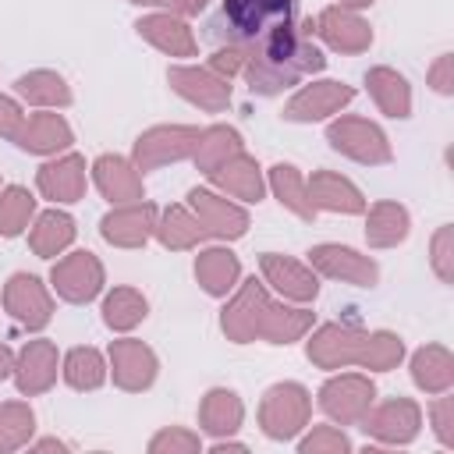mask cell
Listing matches in <instances>:
<instances>
[{
  "instance_id": "obj_1",
  "label": "cell",
  "mask_w": 454,
  "mask_h": 454,
  "mask_svg": "<svg viewBox=\"0 0 454 454\" xmlns=\"http://www.w3.org/2000/svg\"><path fill=\"white\" fill-rule=\"evenodd\" d=\"M323 67H326V57L312 43V18H309L301 25L284 21V25L270 28L262 39L248 43L241 74H245L252 96H280Z\"/></svg>"
},
{
  "instance_id": "obj_2",
  "label": "cell",
  "mask_w": 454,
  "mask_h": 454,
  "mask_svg": "<svg viewBox=\"0 0 454 454\" xmlns=\"http://www.w3.org/2000/svg\"><path fill=\"white\" fill-rule=\"evenodd\" d=\"M294 7L298 0H223L216 21H213V35L234 46H248L255 39H262L270 28L294 21Z\"/></svg>"
},
{
  "instance_id": "obj_3",
  "label": "cell",
  "mask_w": 454,
  "mask_h": 454,
  "mask_svg": "<svg viewBox=\"0 0 454 454\" xmlns=\"http://www.w3.org/2000/svg\"><path fill=\"white\" fill-rule=\"evenodd\" d=\"M309 419H312V394L294 380L273 383L259 401V429L266 440L277 443L298 440Z\"/></svg>"
},
{
  "instance_id": "obj_4",
  "label": "cell",
  "mask_w": 454,
  "mask_h": 454,
  "mask_svg": "<svg viewBox=\"0 0 454 454\" xmlns=\"http://www.w3.org/2000/svg\"><path fill=\"white\" fill-rule=\"evenodd\" d=\"M326 142L333 153L362 163V167H383L394 160V145L387 138V131L369 121V117H355V114H337L326 124Z\"/></svg>"
},
{
  "instance_id": "obj_5",
  "label": "cell",
  "mask_w": 454,
  "mask_h": 454,
  "mask_svg": "<svg viewBox=\"0 0 454 454\" xmlns=\"http://www.w3.org/2000/svg\"><path fill=\"white\" fill-rule=\"evenodd\" d=\"M305 355L316 369L337 372V369H362L365 365V351H369V330H358L351 323H323L316 330L305 333Z\"/></svg>"
},
{
  "instance_id": "obj_6",
  "label": "cell",
  "mask_w": 454,
  "mask_h": 454,
  "mask_svg": "<svg viewBox=\"0 0 454 454\" xmlns=\"http://www.w3.org/2000/svg\"><path fill=\"white\" fill-rule=\"evenodd\" d=\"M199 131L202 128H195V124H156V128H145L131 145V163L145 177L149 170H160L167 163L192 160V153L199 145Z\"/></svg>"
},
{
  "instance_id": "obj_7",
  "label": "cell",
  "mask_w": 454,
  "mask_h": 454,
  "mask_svg": "<svg viewBox=\"0 0 454 454\" xmlns=\"http://www.w3.org/2000/svg\"><path fill=\"white\" fill-rule=\"evenodd\" d=\"M103 284H106V270L99 262L96 252L89 248H78V252H67L60 259H53V270H50V291L67 301V305H89L103 294Z\"/></svg>"
},
{
  "instance_id": "obj_8",
  "label": "cell",
  "mask_w": 454,
  "mask_h": 454,
  "mask_svg": "<svg viewBox=\"0 0 454 454\" xmlns=\"http://www.w3.org/2000/svg\"><path fill=\"white\" fill-rule=\"evenodd\" d=\"M323 415L337 426H358L376 401V383L365 372H333L316 394Z\"/></svg>"
},
{
  "instance_id": "obj_9",
  "label": "cell",
  "mask_w": 454,
  "mask_h": 454,
  "mask_svg": "<svg viewBox=\"0 0 454 454\" xmlns=\"http://www.w3.org/2000/svg\"><path fill=\"white\" fill-rule=\"evenodd\" d=\"M362 433L383 447H408L422 433V408L411 397H390L372 401V408L362 415Z\"/></svg>"
},
{
  "instance_id": "obj_10",
  "label": "cell",
  "mask_w": 454,
  "mask_h": 454,
  "mask_svg": "<svg viewBox=\"0 0 454 454\" xmlns=\"http://www.w3.org/2000/svg\"><path fill=\"white\" fill-rule=\"evenodd\" d=\"M309 266L316 270V277L337 280V284H351V287H376L380 284V266L372 255L340 245V241H319L309 252Z\"/></svg>"
},
{
  "instance_id": "obj_11",
  "label": "cell",
  "mask_w": 454,
  "mask_h": 454,
  "mask_svg": "<svg viewBox=\"0 0 454 454\" xmlns=\"http://www.w3.org/2000/svg\"><path fill=\"white\" fill-rule=\"evenodd\" d=\"M270 291H266V284L262 280H245V284H238L234 287V294H231V301L223 305V312H220V330H223V337L231 340V344H252V340H259V330H262V316H266V309H270Z\"/></svg>"
},
{
  "instance_id": "obj_12",
  "label": "cell",
  "mask_w": 454,
  "mask_h": 454,
  "mask_svg": "<svg viewBox=\"0 0 454 454\" xmlns=\"http://www.w3.org/2000/svg\"><path fill=\"white\" fill-rule=\"evenodd\" d=\"M106 365H110V380L117 390H128V394H142L156 383L160 376V358L156 351L138 340V337H117L110 340L106 348Z\"/></svg>"
},
{
  "instance_id": "obj_13",
  "label": "cell",
  "mask_w": 454,
  "mask_h": 454,
  "mask_svg": "<svg viewBox=\"0 0 454 454\" xmlns=\"http://www.w3.org/2000/svg\"><path fill=\"white\" fill-rule=\"evenodd\" d=\"M351 99H355V89H351L348 82L319 78V82L301 85V89L284 103V121H294V124L330 121V117H337Z\"/></svg>"
},
{
  "instance_id": "obj_14",
  "label": "cell",
  "mask_w": 454,
  "mask_h": 454,
  "mask_svg": "<svg viewBox=\"0 0 454 454\" xmlns=\"http://www.w3.org/2000/svg\"><path fill=\"white\" fill-rule=\"evenodd\" d=\"M35 188L53 206H74L85 199L89 188V163L82 153H57L35 170Z\"/></svg>"
},
{
  "instance_id": "obj_15",
  "label": "cell",
  "mask_w": 454,
  "mask_h": 454,
  "mask_svg": "<svg viewBox=\"0 0 454 454\" xmlns=\"http://www.w3.org/2000/svg\"><path fill=\"white\" fill-rule=\"evenodd\" d=\"M188 209L199 216V223L206 227L209 238L216 241H238L248 234L252 220H248V209L213 188H192L188 192Z\"/></svg>"
},
{
  "instance_id": "obj_16",
  "label": "cell",
  "mask_w": 454,
  "mask_h": 454,
  "mask_svg": "<svg viewBox=\"0 0 454 454\" xmlns=\"http://www.w3.org/2000/svg\"><path fill=\"white\" fill-rule=\"evenodd\" d=\"M4 312L25 326V330H43L53 319V291L43 284L35 273H11L4 284Z\"/></svg>"
},
{
  "instance_id": "obj_17",
  "label": "cell",
  "mask_w": 454,
  "mask_h": 454,
  "mask_svg": "<svg viewBox=\"0 0 454 454\" xmlns=\"http://www.w3.org/2000/svg\"><path fill=\"white\" fill-rule=\"evenodd\" d=\"M167 85L188 99L192 106L206 110V114H220L231 106V82L202 64H170L167 67Z\"/></svg>"
},
{
  "instance_id": "obj_18",
  "label": "cell",
  "mask_w": 454,
  "mask_h": 454,
  "mask_svg": "<svg viewBox=\"0 0 454 454\" xmlns=\"http://www.w3.org/2000/svg\"><path fill=\"white\" fill-rule=\"evenodd\" d=\"M60 376V351L53 340L46 337H35V340H25V348L14 355V369H11V380L18 387L21 397H39L46 394Z\"/></svg>"
},
{
  "instance_id": "obj_19",
  "label": "cell",
  "mask_w": 454,
  "mask_h": 454,
  "mask_svg": "<svg viewBox=\"0 0 454 454\" xmlns=\"http://www.w3.org/2000/svg\"><path fill=\"white\" fill-rule=\"evenodd\" d=\"M312 35H319L333 53H365L372 46V25L362 18V11H348L340 4L323 7L312 18Z\"/></svg>"
},
{
  "instance_id": "obj_20",
  "label": "cell",
  "mask_w": 454,
  "mask_h": 454,
  "mask_svg": "<svg viewBox=\"0 0 454 454\" xmlns=\"http://www.w3.org/2000/svg\"><path fill=\"white\" fill-rule=\"evenodd\" d=\"M259 270H262V284H270L284 301L309 305L319 294V277L309 262H298V259L280 255V252H262Z\"/></svg>"
},
{
  "instance_id": "obj_21",
  "label": "cell",
  "mask_w": 454,
  "mask_h": 454,
  "mask_svg": "<svg viewBox=\"0 0 454 454\" xmlns=\"http://www.w3.org/2000/svg\"><path fill=\"white\" fill-rule=\"evenodd\" d=\"M156 216H160V209L145 199L124 202V206H114L99 220V234L114 248H142L156 234Z\"/></svg>"
},
{
  "instance_id": "obj_22",
  "label": "cell",
  "mask_w": 454,
  "mask_h": 454,
  "mask_svg": "<svg viewBox=\"0 0 454 454\" xmlns=\"http://www.w3.org/2000/svg\"><path fill=\"white\" fill-rule=\"evenodd\" d=\"M92 184L99 188V195L110 206H124V202H138L145 199V181L138 174V167L131 163V156H117V153H103L89 163Z\"/></svg>"
},
{
  "instance_id": "obj_23",
  "label": "cell",
  "mask_w": 454,
  "mask_h": 454,
  "mask_svg": "<svg viewBox=\"0 0 454 454\" xmlns=\"http://www.w3.org/2000/svg\"><path fill=\"white\" fill-rule=\"evenodd\" d=\"M11 142L21 153H32V156H57V153H67L71 149L74 131L64 121V114H57V110H35V114H25V121H21V128L14 131Z\"/></svg>"
},
{
  "instance_id": "obj_24",
  "label": "cell",
  "mask_w": 454,
  "mask_h": 454,
  "mask_svg": "<svg viewBox=\"0 0 454 454\" xmlns=\"http://www.w3.org/2000/svg\"><path fill=\"white\" fill-rule=\"evenodd\" d=\"M135 32L156 46L160 53L167 57H177V60H188L199 53V43H195V32L188 25V18L174 14V11H153V14H142L135 21Z\"/></svg>"
},
{
  "instance_id": "obj_25",
  "label": "cell",
  "mask_w": 454,
  "mask_h": 454,
  "mask_svg": "<svg viewBox=\"0 0 454 454\" xmlns=\"http://www.w3.org/2000/svg\"><path fill=\"white\" fill-rule=\"evenodd\" d=\"M305 188H309V202L316 213H340V216H358L365 213V195L362 188L337 174V170H312V177H305Z\"/></svg>"
},
{
  "instance_id": "obj_26",
  "label": "cell",
  "mask_w": 454,
  "mask_h": 454,
  "mask_svg": "<svg viewBox=\"0 0 454 454\" xmlns=\"http://www.w3.org/2000/svg\"><path fill=\"white\" fill-rule=\"evenodd\" d=\"M206 177L220 188V195H231L234 202H245V206H255V202H262V195H266V174H262L259 160L248 156L245 149L234 153L231 160H223V163H220L213 174H206Z\"/></svg>"
},
{
  "instance_id": "obj_27",
  "label": "cell",
  "mask_w": 454,
  "mask_h": 454,
  "mask_svg": "<svg viewBox=\"0 0 454 454\" xmlns=\"http://www.w3.org/2000/svg\"><path fill=\"white\" fill-rule=\"evenodd\" d=\"M195 280L209 298H227L241 280V259L227 245L199 248L195 255Z\"/></svg>"
},
{
  "instance_id": "obj_28",
  "label": "cell",
  "mask_w": 454,
  "mask_h": 454,
  "mask_svg": "<svg viewBox=\"0 0 454 454\" xmlns=\"http://www.w3.org/2000/svg\"><path fill=\"white\" fill-rule=\"evenodd\" d=\"M408 234H411V213L401 202L380 199L365 206V245L369 248H397L408 241Z\"/></svg>"
},
{
  "instance_id": "obj_29",
  "label": "cell",
  "mask_w": 454,
  "mask_h": 454,
  "mask_svg": "<svg viewBox=\"0 0 454 454\" xmlns=\"http://www.w3.org/2000/svg\"><path fill=\"white\" fill-rule=\"evenodd\" d=\"M245 422V401L231 387H213L199 401V433L216 436H234Z\"/></svg>"
},
{
  "instance_id": "obj_30",
  "label": "cell",
  "mask_w": 454,
  "mask_h": 454,
  "mask_svg": "<svg viewBox=\"0 0 454 454\" xmlns=\"http://www.w3.org/2000/svg\"><path fill=\"white\" fill-rule=\"evenodd\" d=\"M74 234H78L74 216L53 206V209L35 213V220L28 223V248L39 259H57L74 245Z\"/></svg>"
},
{
  "instance_id": "obj_31",
  "label": "cell",
  "mask_w": 454,
  "mask_h": 454,
  "mask_svg": "<svg viewBox=\"0 0 454 454\" xmlns=\"http://www.w3.org/2000/svg\"><path fill=\"white\" fill-rule=\"evenodd\" d=\"M365 89L372 96V103L380 106V114L394 117V121H408L411 117V85L401 71L376 64L365 71Z\"/></svg>"
},
{
  "instance_id": "obj_32",
  "label": "cell",
  "mask_w": 454,
  "mask_h": 454,
  "mask_svg": "<svg viewBox=\"0 0 454 454\" xmlns=\"http://www.w3.org/2000/svg\"><path fill=\"white\" fill-rule=\"evenodd\" d=\"M408 372L422 394H443L454 387V355L443 344H422L411 351Z\"/></svg>"
},
{
  "instance_id": "obj_33",
  "label": "cell",
  "mask_w": 454,
  "mask_h": 454,
  "mask_svg": "<svg viewBox=\"0 0 454 454\" xmlns=\"http://www.w3.org/2000/svg\"><path fill=\"white\" fill-rule=\"evenodd\" d=\"M14 96L25 99L35 110H64V106H71V85L64 82V74L50 71V67H35V71L18 74Z\"/></svg>"
},
{
  "instance_id": "obj_34",
  "label": "cell",
  "mask_w": 454,
  "mask_h": 454,
  "mask_svg": "<svg viewBox=\"0 0 454 454\" xmlns=\"http://www.w3.org/2000/svg\"><path fill=\"white\" fill-rule=\"evenodd\" d=\"M316 326V312L305 309V305H284V301H270L266 316H262V330H259V340L266 344H294L301 340L309 330Z\"/></svg>"
},
{
  "instance_id": "obj_35",
  "label": "cell",
  "mask_w": 454,
  "mask_h": 454,
  "mask_svg": "<svg viewBox=\"0 0 454 454\" xmlns=\"http://www.w3.org/2000/svg\"><path fill=\"white\" fill-rule=\"evenodd\" d=\"M153 238L170 252H188V248H199L209 234L188 206H167L156 216V234Z\"/></svg>"
},
{
  "instance_id": "obj_36",
  "label": "cell",
  "mask_w": 454,
  "mask_h": 454,
  "mask_svg": "<svg viewBox=\"0 0 454 454\" xmlns=\"http://www.w3.org/2000/svg\"><path fill=\"white\" fill-rule=\"evenodd\" d=\"M60 376L71 390H99L106 380H110V365H106V355L92 344H78L71 348L64 358H60Z\"/></svg>"
},
{
  "instance_id": "obj_37",
  "label": "cell",
  "mask_w": 454,
  "mask_h": 454,
  "mask_svg": "<svg viewBox=\"0 0 454 454\" xmlns=\"http://www.w3.org/2000/svg\"><path fill=\"white\" fill-rule=\"evenodd\" d=\"M266 188L273 192V199L294 213L298 220H316V209L309 202V188H305V174L294 163H273L266 170Z\"/></svg>"
},
{
  "instance_id": "obj_38",
  "label": "cell",
  "mask_w": 454,
  "mask_h": 454,
  "mask_svg": "<svg viewBox=\"0 0 454 454\" xmlns=\"http://www.w3.org/2000/svg\"><path fill=\"white\" fill-rule=\"evenodd\" d=\"M99 312H103V323H106L114 333H128V330H135L138 323H145L149 301H145V294H142L138 287L121 284V287H114V291L103 294Z\"/></svg>"
},
{
  "instance_id": "obj_39",
  "label": "cell",
  "mask_w": 454,
  "mask_h": 454,
  "mask_svg": "<svg viewBox=\"0 0 454 454\" xmlns=\"http://www.w3.org/2000/svg\"><path fill=\"white\" fill-rule=\"evenodd\" d=\"M241 149H245V142H241V131L238 128H231V124H209V128L199 131V145L192 153V163L202 174H213L223 160H231Z\"/></svg>"
},
{
  "instance_id": "obj_40",
  "label": "cell",
  "mask_w": 454,
  "mask_h": 454,
  "mask_svg": "<svg viewBox=\"0 0 454 454\" xmlns=\"http://www.w3.org/2000/svg\"><path fill=\"white\" fill-rule=\"evenodd\" d=\"M35 436V411L28 401H0V454L28 447Z\"/></svg>"
},
{
  "instance_id": "obj_41",
  "label": "cell",
  "mask_w": 454,
  "mask_h": 454,
  "mask_svg": "<svg viewBox=\"0 0 454 454\" xmlns=\"http://www.w3.org/2000/svg\"><path fill=\"white\" fill-rule=\"evenodd\" d=\"M35 220V195L25 184L0 188V238H18Z\"/></svg>"
},
{
  "instance_id": "obj_42",
  "label": "cell",
  "mask_w": 454,
  "mask_h": 454,
  "mask_svg": "<svg viewBox=\"0 0 454 454\" xmlns=\"http://www.w3.org/2000/svg\"><path fill=\"white\" fill-rule=\"evenodd\" d=\"M404 358V340L394 330H369V351H365V365L369 372H390L397 369Z\"/></svg>"
},
{
  "instance_id": "obj_43",
  "label": "cell",
  "mask_w": 454,
  "mask_h": 454,
  "mask_svg": "<svg viewBox=\"0 0 454 454\" xmlns=\"http://www.w3.org/2000/svg\"><path fill=\"white\" fill-rule=\"evenodd\" d=\"M351 447L355 443L348 440V433L340 426H330V422L305 426L301 436H298V450L301 454H351Z\"/></svg>"
},
{
  "instance_id": "obj_44",
  "label": "cell",
  "mask_w": 454,
  "mask_h": 454,
  "mask_svg": "<svg viewBox=\"0 0 454 454\" xmlns=\"http://www.w3.org/2000/svg\"><path fill=\"white\" fill-rule=\"evenodd\" d=\"M149 454H199L202 450V436L195 429L184 426H163L160 433L149 436Z\"/></svg>"
},
{
  "instance_id": "obj_45",
  "label": "cell",
  "mask_w": 454,
  "mask_h": 454,
  "mask_svg": "<svg viewBox=\"0 0 454 454\" xmlns=\"http://www.w3.org/2000/svg\"><path fill=\"white\" fill-rule=\"evenodd\" d=\"M429 266L440 284H454V227L440 223L436 234L429 238Z\"/></svg>"
},
{
  "instance_id": "obj_46",
  "label": "cell",
  "mask_w": 454,
  "mask_h": 454,
  "mask_svg": "<svg viewBox=\"0 0 454 454\" xmlns=\"http://www.w3.org/2000/svg\"><path fill=\"white\" fill-rule=\"evenodd\" d=\"M429 422H433V436L440 440V447L454 450V397H450V390L433 394Z\"/></svg>"
},
{
  "instance_id": "obj_47",
  "label": "cell",
  "mask_w": 454,
  "mask_h": 454,
  "mask_svg": "<svg viewBox=\"0 0 454 454\" xmlns=\"http://www.w3.org/2000/svg\"><path fill=\"white\" fill-rule=\"evenodd\" d=\"M241 64H245V46H234V43H223V46H216L213 50V57H209V71H216V74H223L227 82L234 78V74H241Z\"/></svg>"
},
{
  "instance_id": "obj_48",
  "label": "cell",
  "mask_w": 454,
  "mask_h": 454,
  "mask_svg": "<svg viewBox=\"0 0 454 454\" xmlns=\"http://www.w3.org/2000/svg\"><path fill=\"white\" fill-rule=\"evenodd\" d=\"M426 82L436 96H454V53H440L426 71Z\"/></svg>"
},
{
  "instance_id": "obj_49",
  "label": "cell",
  "mask_w": 454,
  "mask_h": 454,
  "mask_svg": "<svg viewBox=\"0 0 454 454\" xmlns=\"http://www.w3.org/2000/svg\"><path fill=\"white\" fill-rule=\"evenodd\" d=\"M21 121H25L21 103L14 96H4L0 92V138H14V131L21 128Z\"/></svg>"
},
{
  "instance_id": "obj_50",
  "label": "cell",
  "mask_w": 454,
  "mask_h": 454,
  "mask_svg": "<svg viewBox=\"0 0 454 454\" xmlns=\"http://www.w3.org/2000/svg\"><path fill=\"white\" fill-rule=\"evenodd\" d=\"M163 4H167V11H174L181 18H195V14H202L209 7V0H163Z\"/></svg>"
},
{
  "instance_id": "obj_51",
  "label": "cell",
  "mask_w": 454,
  "mask_h": 454,
  "mask_svg": "<svg viewBox=\"0 0 454 454\" xmlns=\"http://www.w3.org/2000/svg\"><path fill=\"white\" fill-rule=\"evenodd\" d=\"M11 369H14V351L0 340V380H7V376H11Z\"/></svg>"
},
{
  "instance_id": "obj_52",
  "label": "cell",
  "mask_w": 454,
  "mask_h": 454,
  "mask_svg": "<svg viewBox=\"0 0 454 454\" xmlns=\"http://www.w3.org/2000/svg\"><path fill=\"white\" fill-rule=\"evenodd\" d=\"M28 447H32V450H67V443L53 440V436H50V440H35V443H28Z\"/></svg>"
},
{
  "instance_id": "obj_53",
  "label": "cell",
  "mask_w": 454,
  "mask_h": 454,
  "mask_svg": "<svg viewBox=\"0 0 454 454\" xmlns=\"http://www.w3.org/2000/svg\"><path fill=\"white\" fill-rule=\"evenodd\" d=\"M340 7H348V11H365V7H372L376 0H337Z\"/></svg>"
},
{
  "instance_id": "obj_54",
  "label": "cell",
  "mask_w": 454,
  "mask_h": 454,
  "mask_svg": "<svg viewBox=\"0 0 454 454\" xmlns=\"http://www.w3.org/2000/svg\"><path fill=\"white\" fill-rule=\"evenodd\" d=\"M128 4H135V7H156V4H163V0H128Z\"/></svg>"
},
{
  "instance_id": "obj_55",
  "label": "cell",
  "mask_w": 454,
  "mask_h": 454,
  "mask_svg": "<svg viewBox=\"0 0 454 454\" xmlns=\"http://www.w3.org/2000/svg\"><path fill=\"white\" fill-rule=\"evenodd\" d=\"M0 188H4V184H0Z\"/></svg>"
}]
</instances>
